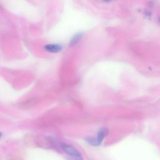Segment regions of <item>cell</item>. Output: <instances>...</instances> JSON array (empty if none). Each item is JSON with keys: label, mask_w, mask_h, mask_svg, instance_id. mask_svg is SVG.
<instances>
[{"label": "cell", "mask_w": 160, "mask_h": 160, "mask_svg": "<svg viewBox=\"0 0 160 160\" xmlns=\"http://www.w3.org/2000/svg\"><path fill=\"white\" fill-rule=\"evenodd\" d=\"M2 132L0 131V138L2 136Z\"/></svg>", "instance_id": "8992f818"}, {"label": "cell", "mask_w": 160, "mask_h": 160, "mask_svg": "<svg viewBox=\"0 0 160 160\" xmlns=\"http://www.w3.org/2000/svg\"><path fill=\"white\" fill-rule=\"evenodd\" d=\"M61 147L62 150L69 156V157L81 155L80 152L76 148H75L74 147L70 144H62Z\"/></svg>", "instance_id": "7a4b0ae2"}, {"label": "cell", "mask_w": 160, "mask_h": 160, "mask_svg": "<svg viewBox=\"0 0 160 160\" xmlns=\"http://www.w3.org/2000/svg\"><path fill=\"white\" fill-rule=\"evenodd\" d=\"M159 21H160V19H159Z\"/></svg>", "instance_id": "ba28073f"}, {"label": "cell", "mask_w": 160, "mask_h": 160, "mask_svg": "<svg viewBox=\"0 0 160 160\" xmlns=\"http://www.w3.org/2000/svg\"><path fill=\"white\" fill-rule=\"evenodd\" d=\"M69 160H83V158L81 155H78V156H70L69 157Z\"/></svg>", "instance_id": "5b68a950"}, {"label": "cell", "mask_w": 160, "mask_h": 160, "mask_svg": "<svg viewBox=\"0 0 160 160\" xmlns=\"http://www.w3.org/2000/svg\"><path fill=\"white\" fill-rule=\"evenodd\" d=\"M108 132H109V131L107 128H102L98 131L96 137L95 138L86 137L85 138V140L88 144H91V146H98L101 145L103 139L108 134Z\"/></svg>", "instance_id": "6da1fadb"}, {"label": "cell", "mask_w": 160, "mask_h": 160, "mask_svg": "<svg viewBox=\"0 0 160 160\" xmlns=\"http://www.w3.org/2000/svg\"><path fill=\"white\" fill-rule=\"evenodd\" d=\"M81 37H82V34H81V33H78V34H75L72 37V38L71 39V41H70V45H71V46L75 45L80 40Z\"/></svg>", "instance_id": "277c9868"}, {"label": "cell", "mask_w": 160, "mask_h": 160, "mask_svg": "<svg viewBox=\"0 0 160 160\" xmlns=\"http://www.w3.org/2000/svg\"><path fill=\"white\" fill-rule=\"evenodd\" d=\"M62 46L59 44H50L44 46V49L51 53H57L62 50Z\"/></svg>", "instance_id": "3957f363"}, {"label": "cell", "mask_w": 160, "mask_h": 160, "mask_svg": "<svg viewBox=\"0 0 160 160\" xmlns=\"http://www.w3.org/2000/svg\"><path fill=\"white\" fill-rule=\"evenodd\" d=\"M106 1H116V0H104Z\"/></svg>", "instance_id": "52a82bcc"}]
</instances>
